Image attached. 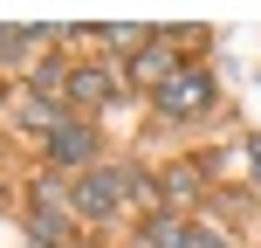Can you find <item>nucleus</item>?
I'll use <instances>...</instances> for the list:
<instances>
[{"instance_id": "nucleus-5", "label": "nucleus", "mask_w": 261, "mask_h": 248, "mask_svg": "<svg viewBox=\"0 0 261 248\" xmlns=\"http://www.w3.org/2000/svg\"><path fill=\"white\" fill-rule=\"evenodd\" d=\"M110 90H117L110 69H69V104H76V110H103Z\"/></svg>"}, {"instance_id": "nucleus-10", "label": "nucleus", "mask_w": 261, "mask_h": 248, "mask_svg": "<svg viewBox=\"0 0 261 248\" xmlns=\"http://www.w3.org/2000/svg\"><path fill=\"white\" fill-rule=\"evenodd\" d=\"M241 159H248V166H254V179H261V131H254V138H241Z\"/></svg>"}, {"instance_id": "nucleus-9", "label": "nucleus", "mask_w": 261, "mask_h": 248, "mask_svg": "<svg viewBox=\"0 0 261 248\" xmlns=\"http://www.w3.org/2000/svg\"><path fill=\"white\" fill-rule=\"evenodd\" d=\"M28 49H35V35H28V28H0V62H21Z\"/></svg>"}, {"instance_id": "nucleus-3", "label": "nucleus", "mask_w": 261, "mask_h": 248, "mask_svg": "<svg viewBox=\"0 0 261 248\" xmlns=\"http://www.w3.org/2000/svg\"><path fill=\"white\" fill-rule=\"evenodd\" d=\"M117 200H124V172H83L76 179V221H110L117 214Z\"/></svg>"}, {"instance_id": "nucleus-4", "label": "nucleus", "mask_w": 261, "mask_h": 248, "mask_svg": "<svg viewBox=\"0 0 261 248\" xmlns=\"http://www.w3.org/2000/svg\"><path fill=\"white\" fill-rule=\"evenodd\" d=\"M179 76V62H172V41H144L138 55H130V83H144V90H165V83Z\"/></svg>"}, {"instance_id": "nucleus-2", "label": "nucleus", "mask_w": 261, "mask_h": 248, "mask_svg": "<svg viewBox=\"0 0 261 248\" xmlns=\"http://www.w3.org/2000/svg\"><path fill=\"white\" fill-rule=\"evenodd\" d=\"M41 159H48V166H96V124L62 118L48 131V145H41Z\"/></svg>"}, {"instance_id": "nucleus-7", "label": "nucleus", "mask_w": 261, "mask_h": 248, "mask_svg": "<svg viewBox=\"0 0 261 248\" xmlns=\"http://www.w3.org/2000/svg\"><path fill=\"white\" fill-rule=\"evenodd\" d=\"M199 186H206V179H199V166L186 159V166H172V172H165V186H158V200H193Z\"/></svg>"}, {"instance_id": "nucleus-1", "label": "nucleus", "mask_w": 261, "mask_h": 248, "mask_svg": "<svg viewBox=\"0 0 261 248\" xmlns=\"http://www.w3.org/2000/svg\"><path fill=\"white\" fill-rule=\"evenodd\" d=\"M213 97H220L213 90V69L206 62H179V76H172L165 90H151V104L165 110V118H206Z\"/></svg>"}, {"instance_id": "nucleus-8", "label": "nucleus", "mask_w": 261, "mask_h": 248, "mask_svg": "<svg viewBox=\"0 0 261 248\" xmlns=\"http://www.w3.org/2000/svg\"><path fill=\"white\" fill-rule=\"evenodd\" d=\"M96 41H103L110 55H138L144 41H151V28H103V35H96Z\"/></svg>"}, {"instance_id": "nucleus-6", "label": "nucleus", "mask_w": 261, "mask_h": 248, "mask_svg": "<svg viewBox=\"0 0 261 248\" xmlns=\"http://www.w3.org/2000/svg\"><path fill=\"white\" fill-rule=\"evenodd\" d=\"M28 90H35V104H41V97H69V62H55V55L35 62V69H28Z\"/></svg>"}]
</instances>
